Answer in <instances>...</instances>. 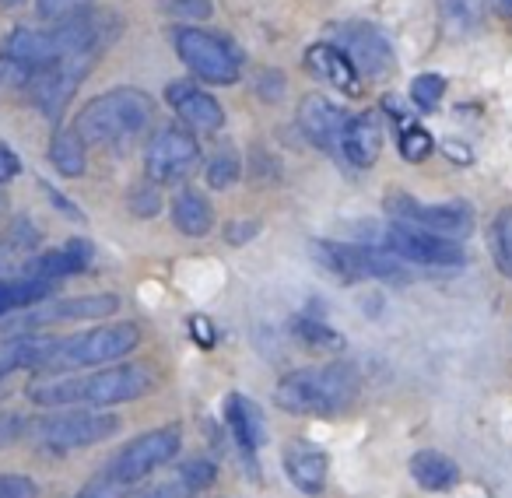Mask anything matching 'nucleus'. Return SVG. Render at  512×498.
<instances>
[{"instance_id": "13", "label": "nucleus", "mask_w": 512, "mask_h": 498, "mask_svg": "<svg viewBox=\"0 0 512 498\" xmlns=\"http://www.w3.org/2000/svg\"><path fill=\"white\" fill-rule=\"evenodd\" d=\"M337 39H341V50L351 57V64L358 67V74H365V78H386L397 67V53L376 25L351 22L344 25Z\"/></svg>"}, {"instance_id": "2", "label": "nucleus", "mask_w": 512, "mask_h": 498, "mask_svg": "<svg viewBox=\"0 0 512 498\" xmlns=\"http://www.w3.org/2000/svg\"><path fill=\"white\" fill-rule=\"evenodd\" d=\"M358 376L351 365H309L274 386V404L299 418H330L355 400Z\"/></svg>"}, {"instance_id": "21", "label": "nucleus", "mask_w": 512, "mask_h": 498, "mask_svg": "<svg viewBox=\"0 0 512 498\" xmlns=\"http://www.w3.org/2000/svg\"><path fill=\"white\" fill-rule=\"evenodd\" d=\"M95 260V246L88 239H71L64 242L60 249H50L43 257H36L29 274L36 278H46V281H60V278H71V274H81L88 271Z\"/></svg>"}, {"instance_id": "20", "label": "nucleus", "mask_w": 512, "mask_h": 498, "mask_svg": "<svg viewBox=\"0 0 512 498\" xmlns=\"http://www.w3.org/2000/svg\"><path fill=\"white\" fill-rule=\"evenodd\" d=\"M225 425H228V432H232L235 446H239L242 453L253 460V456L260 453V446H264V439H267L264 414H260V407H256L249 397H242V393H228Z\"/></svg>"}, {"instance_id": "15", "label": "nucleus", "mask_w": 512, "mask_h": 498, "mask_svg": "<svg viewBox=\"0 0 512 498\" xmlns=\"http://www.w3.org/2000/svg\"><path fill=\"white\" fill-rule=\"evenodd\" d=\"M120 309L116 295H85V299H64L53 306L39 309V313H25L22 320H15V330H36V327H53V323H81V320H102L113 316Z\"/></svg>"}, {"instance_id": "41", "label": "nucleus", "mask_w": 512, "mask_h": 498, "mask_svg": "<svg viewBox=\"0 0 512 498\" xmlns=\"http://www.w3.org/2000/svg\"><path fill=\"white\" fill-rule=\"evenodd\" d=\"M18 172H22V162H18V155L8 148V144H0V183L15 179Z\"/></svg>"}, {"instance_id": "46", "label": "nucleus", "mask_w": 512, "mask_h": 498, "mask_svg": "<svg viewBox=\"0 0 512 498\" xmlns=\"http://www.w3.org/2000/svg\"><path fill=\"white\" fill-rule=\"evenodd\" d=\"M498 4H502V8H509V11H512V0H498Z\"/></svg>"}, {"instance_id": "7", "label": "nucleus", "mask_w": 512, "mask_h": 498, "mask_svg": "<svg viewBox=\"0 0 512 498\" xmlns=\"http://www.w3.org/2000/svg\"><path fill=\"white\" fill-rule=\"evenodd\" d=\"M183 446V432L176 425H165V428H151V432L137 435L130 439L113 460L106 463L102 474H109L113 481H123V484H141L148 474H155L158 467L172 460Z\"/></svg>"}, {"instance_id": "30", "label": "nucleus", "mask_w": 512, "mask_h": 498, "mask_svg": "<svg viewBox=\"0 0 512 498\" xmlns=\"http://www.w3.org/2000/svg\"><path fill=\"white\" fill-rule=\"evenodd\" d=\"M214 481H218V467H214L211 460H190V463H183L179 474H176V484L186 498L197 495V491H204V488H211Z\"/></svg>"}, {"instance_id": "38", "label": "nucleus", "mask_w": 512, "mask_h": 498, "mask_svg": "<svg viewBox=\"0 0 512 498\" xmlns=\"http://www.w3.org/2000/svg\"><path fill=\"white\" fill-rule=\"evenodd\" d=\"M130 211L141 214V218H151V214L162 211V200H158V183L134 190V200H130Z\"/></svg>"}, {"instance_id": "32", "label": "nucleus", "mask_w": 512, "mask_h": 498, "mask_svg": "<svg viewBox=\"0 0 512 498\" xmlns=\"http://www.w3.org/2000/svg\"><path fill=\"white\" fill-rule=\"evenodd\" d=\"M397 148H400V155H404L407 162H425V158L432 155L435 141H432V134H428L425 127H418V123H404Z\"/></svg>"}, {"instance_id": "6", "label": "nucleus", "mask_w": 512, "mask_h": 498, "mask_svg": "<svg viewBox=\"0 0 512 498\" xmlns=\"http://www.w3.org/2000/svg\"><path fill=\"white\" fill-rule=\"evenodd\" d=\"M116 428H120L116 414L95 411V407H78V411H60L50 414V418L32 421V439L43 449L64 453V449L95 446V442L116 435Z\"/></svg>"}, {"instance_id": "22", "label": "nucleus", "mask_w": 512, "mask_h": 498, "mask_svg": "<svg viewBox=\"0 0 512 498\" xmlns=\"http://www.w3.org/2000/svg\"><path fill=\"white\" fill-rule=\"evenodd\" d=\"M411 477L425 491H449L460 484V467L439 449H418L411 456Z\"/></svg>"}, {"instance_id": "23", "label": "nucleus", "mask_w": 512, "mask_h": 498, "mask_svg": "<svg viewBox=\"0 0 512 498\" xmlns=\"http://www.w3.org/2000/svg\"><path fill=\"white\" fill-rule=\"evenodd\" d=\"M172 225L183 235H193V239H204L214 228V207L207 204L204 193L197 190H183L176 200H172Z\"/></svg>"}, {"instance_id": "11", "label": "nucleus", "mask_w": 512, "mask_h": 498, "mask_svg": "<svg viewBox=\"0 0 512 498\" xmlns=\"http://www.w3.org/2000/svg\"><path fill=\"white\" fill-rule=\"evenodd\" d=\"M383 249L393 253L397 260L407 264H421V267H460L467 260L463 246L456 239L446 235L425 232V228L404 225V221H393L383 232Z\"/></svg>"}, {"instance_id": "45", "label": "nucleus", "mask_w": 512, "mask_h": 498, "mask_svg": "<svg viewBox=\"0 0 512 498\" xmlns=\"http://www.w3.org/2000/svg\"><path fill=\"white\" fill-rule=\"evenodd\" d=\"M4 8H18V4H25V0H0Z\"/></svg>"}, {"instance_id": "29", "label": "nucleus", "mask_w": 512, "mask_h": 498, "mask_svg": "<svg viewBox=\"0 0 512 498\" xmlns=\"http://www.w3.org/2000/svg\"><path fill=\"white\" fill-rule=\"evenodd\" d=\"M239 176H242V162L232 148L218 151V155L207 162V172H204V179H207L211 190H228L232 183H239Z\"/></svg>"}, {"instance_id": "25", "label": "nucleus", "mask_w": 512, "mask_h": 498, "mask_svg": "<svg viewBox=\"0 0 512 498\" xmlns=\"http://www.w3.org/2000/svg\"><path fill=\"white\" fill-rule=\"evenodd\" d=\"M50 295H53V281L36 278V274H29V278H4L0 281V316L29 309L36 302L50 299Z\"/></svg>"}, {"instance_id": "37", "label": "nucleus", "mask_w": 512, "mask_h": 498, "mask_svg": "<svg viewBox=\"0 0 512 498\" xmlns=\"http://www.w3.org/2000/svg\"><path fill=\"white\" fill-rule=\"evenodd\" d=\"M85 8H88V0H39V15H43L46 22H60V18H71Z\"/></svg>"}, {"instance_id": "28", "label": "nucleus", "mask_w": 512, "mask_h": 498, "mask_svg": "<svg viewBox=\"0 0 512 498\" xmlns=\"http://www.w3.org/2000/svg\"><path fill=\"white\" fill-rule=\"evenodd\" d=\"M491 257H495V267L512 278V207L495 214L491 221Z\"/></svg>"}, {"instance_id": "26", "label": "nucleus", "mask_w": 512, "mask_h": 498, "mask_svg": "<svg viewBox=\"0 0 512 498\" xmlns=\"http://www.w3.org/2000/svg\"><path fill=\"white\" fill-rule=\"evenodd\" d=\"M439 18L449 36H470L481 25L484 4L481 0H439Z\"/></svg>"}, {"instance_id": "24", "label": "nucleus", "mask_w": 512, "mask_h": 498, "mask_svg": "<svg viewBox=\"0 0 512 498\" xmlns=\"http://www.w3.org/2000/svg\"><path fill=\"white\" fill-rule=\"evenodd\" d=\"M50 162L60 176L67 179H78L85 176L88 169V141L78 134V127H67V130H57L50 141Z\"/></svg>"}, {"instance_id": "17", "label": "nucleus", "mask_w": 512, "mask_h": 498, "mask_svg": "<svg viewBox=\"0 0 512 498\" xmlns=\"http://www.w3.org/2000/svg\"><path fill=\"white\" fill-rule=\"evenodd\" d=\"M285 474L302 495H320L330 477V456L316 442L292 439L285 446Z\"/></svg>"}, {"instance_id": "1", "label": "nucleus", "mask_w": 512, "mask_h": 498, "mask_svg": "<svg viewBox=\"0 0 512 498\" xmlns=\"http://www.w3.org/2000/svg\"><path fill=\"white\" fill-rule=\"evenodd\" d=\"M158 386L151 365H113L88 376H46L29 383V397L43 407H109L148 397Z\"/></svg>"}, {"instance_id": "14", "label": "nucleus", "mask_w": 512, "mask_h": 498, "mask_svg": "<svg viewBox=\"0 0 512 498\" xmlns=\"http://www.w3.org/2000/svg\"><path fill=\"white\" fill-rule=\"evenodd\" d=\"M172 113L193 130V134H214V130L225 127V109L214 95H207L204 88L190 85V81H176L165 92Z\"/></svg>"}, {"instance_id": "42", "label": "nucleus", "mask_w": 512, "mask_h": 498, "mask_svg": "<svg viewBox=\"0 0 512 498\" xmlns=\"http://www.w3.org/2000/svg\"><path fill=\"white\" fill-rule=\"evenodd\" d=\"M43 190H46V197H50V204H57L60 211L67 214V218H74V221H85V211H81V207H74L71 200H67V197H64V193H60V190H53L50 183H43Z\"/></svg>"}, {"instance_id": "19", "label": "nucleus", "mask_w": 512, "mask_h": 498, "mask_svg": "<svg viewBox=\"0 0 512 498\" xmlns=\"http://www.w3.org/2000/svg\"><path fill=\"white\" fill-rule=\"evenodd\" d=\"M306 67L327 85L341 88L344 95H358L362 92V74L351 64V57L334 43H313L306 50Z\"/></svg>"}, {"instance_id": "8", "label": "nucleus", "mask_w": 512, "mask_h": 498, "mask_svg": "<svg viewBox=\"0 0 512 498\" xmlns=\"http://www.w3.org/2000/svg\"><path fill=\"white\" fill-rule=\"evenodd\" d=\"M320 264L341 281H407L400 260L386 249L355 246V242H316Z\"/></svg>"}, {"instance_id": "35", "label": "nucleus", "mask_w": 512, "mask_h": 498, "mask_svg": "<svg viewBox=\"0 0 512 498\" xmlns=\"http://www.w3.org/2000/svg\"><path fill=\"white\" fill-rule=\"evenodd\" d=\"M25 435H32V421L25 418V414H0V449L4 446H15V442H22Z\"/></svg>"}, {"instance_id": "36", "label": "nucleus", "mask_w": 512, "mask_h": 498, "mask_svg": "<svg viewBox=\"0 0 512 498\" xmlns=\"http://www.w3.org/2000/svg\"><path fill=\"white\" fill-rule=\"evenodd\" d=\"M0 498H39V484L29 474H0Z\"/></svg>"}, {"instance_id": "31", "label": "nucleus", "mask_w": 512, "mask_h": 498, "mask_svg": "<svg viewBox=\"0 0 512 498\" xmlns=\"http://www.w3.org/2000/svg\"><path fill=\"white\" fill-rule=\"evenodd\" d=\"M442 95H446V78H442V74H418V78L411 81V99L421 113L439 109Z\"/></svg>"}, {"instance_id": "16", "label": "nucleus", "mask_w": 512, "mask_h": 498, "mask_svg": "<svg viewBox=\"0 0 512 498\" xmlns=\"http://www.w3.org/2000/svg\"><path fill=\"white\" fill-rule=\"evenodd\" d=\"M299 123H302V134L320 151H341V137L344 127H348V113L341 106H334L323 95H309L299 106Z\"/></svg>"}, {"instance_id": "34", "label": "nucleus", "mask_w": 512, "mask_h": 498, "mask_svg": "<svg viewBox=\"0 0 512 498\" xmlns=\"http://www.w3.org/2000/svg\"><path fill=\"white\" fill-rule=\"evenodd\" d=\"M162 11H169V15L176 18H186V22H204V18H211V0H162Z\"/></svg>"}, {"instance_id": "3", "label": "nucleus", "mask_w": 512, "mask_h": 498, "mask_svg": "<svg viewBox=\"0 0 512 498\" xmlns=\"http://www.w3.org/2000/svg\"><path fill=\"white\" fill-rule=\"evenodd\" d=\"M155 116V102L141 88H113L106 95H95L78 113V134L88 144H116L137 137Z\"/></svg>"}, {"instance_id": "43", "label": "nucleus", "mask_w": 512, "mask_h": 498, "mask_svg": "<svg viewBox=\"0 0 512 498\" xmlns=\"http://www.w3.org/2000/svg\"><path fill=\"white\" fill-rule=\"evenodd\" d=\"M148 498H186L183 491H179V484L172 481V484H165V488H158L155 495H148Z\"/></svg>"}, {"instance_id": "40", "label": "nucleus", "mask_w": 512, "mask_h": 498, "mask_svg": "<svg viewBox=\"0 0 512 498\" xmlns=\"http://www.w3.org/2000/svg\"><path fill=\"white\" fill-rule=\"evenodd\" d=\"M190 334H193V341H197L200 348H214V344H218V334H214L211 320H204V316H193Z\"/></svg>"}, {"instance_id": "18", "label": "nucleus", "mask_w": 512, "mask_h": 498, "mask_svg": "<svg viewBox=\"0 0 512 498\" xmlns=\"http://www.w3.org/2000/svg\"><path fill=\"white\" fill-rule=\"evenodd\" d=\"M379 151H383V120L379 113H358L348 116V127L341 137V155L348 158L355 169H372L379 162Z\"/></svg>"}, {"instance_id": "27", "label": "nucleus", "mask_w": 512, "mask_h": 498, "mask_svg": "<svg viewBox=\"0 0 512 498\" xmlns=\"http://www.w3.org/2000/svg\"><path fill=\"white\" fill-rule=\"evenodd\" d=\"M292 337L302 344V348H313V351H341L344 348V337L337 334L334 327H327V323L313 320V316H295Z\"/></svg>"}, {"instance_id": "39", "label": "nucleus", "mask_w": 512, "mask_h": 498, "mask_svg": "<svg viewBox=\"0 0 512 498\" xmlns=\"http://www.w3.org/2000/svg\"><path fill=\"white\" fill-rule=\"evenodd\" d=\"M260 235V221H232V225L225 228V239L232 242V246H242V242L256 239Z\"/></svg>"}, {"instance_id": "9", "label": "nucleus", "mask_w": 512, "mask_h": 498, "mask_svg": "<svg viewBox=\"0 0 512 498\" xmlns=\"http://www.w3.org/2000/svg\"><path fill=\"white\" fill-rule=\"evenodd\" d=\"M386 211L393 221L425 228V232L446 235V239H463L474 232V211L463 200H446V204H425V200L411 197V193H390L386 197Z\"/></svg>"}, {"instance_id": "12", "label": "nucleus", "mask_w": 512, "mask_h": 498, "mask_svg": "<svg viewBox=\"0 0 512 498\" xmlns=\"http://www.w3.org/2000/svg\"><path fill=\"white\" fill-rule=\"evenodd\" d=\"M200 158V144L190 130L183 127H165L151 137L148 151H144V172L151 183H176L186 172H193Z\"/></svg>"}, {"instance_id": "10", "label": "nucleus", "mask_w": 512, "mask_h": 498, "mask_svg": "<svg viewBox=\"0 0 512 498\" xmlns=\"http://www.w3.org/2000/svg\"><path fill=\"white\" fill-rule=\"evenodd\" d=\"M95 67V57H67V60H57L50 67H39L29 81V99L46 120L60 123L64 109L71 106L74 92L81 88V81L88 78V71Z\"/></svg>"}, {"instance_id": "4", "label": "nucleus", "mask_w": 512, "mask_h": 498, "mask_svg": "<svg viewBox=\"0 0 512 498\" xmlns=\"http://www.w3.org/2000/svg\"><path fill=\"white\" fill-rule=\"evenodd\" d=\"M141 344V327L127 320L102 323V327L81 330L71 337H53L50 358H46V376L50 372L92 369V365H109L116 358L130 355Z\"/></svg>"}, {"instance_id": "44", "label": "nucleus", "mask_w": 512, "mask_h": 498, "mask_svg": "<svg viewBox=\"0 0 512 498\" xmlns=\"http://www.w3.org/2000/svg\"><path fill=\"white\" fill-rule=\"evenodd\" d=\"M11 379H15V376H11V372L0 369V400H4V397H8V393H11Z\"/></svg>"}, {"instance_id": "5", "label": "nucleus", "mask_w": 512, "mask_h": 498, "mask_svg": "<svg viewBox=\"0 0 512 498\" xmlns=\"http://www.w3.org/2000/svg\"><path fill=\"white\" fill-rule=\"evenodd\" d=\"M172 46H176V57L190 67L193 78L207 81V85H235L242 78V53L235 50L232 39L218 36V32L183 25L172 32Z\"/></svg>"}, {"instance_id": "33", "label": "nucleus", "mask_w": 512, "mask_h": 498, "mask_svg": "<svg viewBox=\"0 0 512 498\" xmlns=\"http://www.w3.org/2000/svg\"><path fill=\"white\" fill-rule=\"evenodd\" d=\"M134 491H137L134 484H123V481H113L109 474H99L95 481H88L74 498H134Z\"/></svg>"}]
</instances>
